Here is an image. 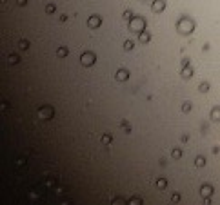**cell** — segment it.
Returning a JSON list of instances; mask_svg holds the SVG:
<instances>
[{
	"label": "cell",
	"mask_w": 220,
	"mask_h": 205,
	"mask_svg": "<svg viewBox=\"0 0 220 205\" xmlns=\"http://www.w3.org/2000/svg\"><path fill=\"white\" fill-rule=\"evenodd\" d=\"M177 33L178 35H184V36H187V35H191L195 29H196V22L191 18V16H187V15H182L178 20H177Z\"/></svg>",
	"instance_id": "6da1fadb"
},
{
	"label": "cell",
	"mask_w": 220,
	"mask_h": 205,
	"mask_svg": "<svg viewBox=\"0 0 220 205\" xmlns=\"http://www.w3.org/2000/svg\"><path fill=\"white\" fill-rule=\"evenodd\" d=\"M146 26H147V22H146V18L140 16V15H137L133 20L127 22V29H129L131 33H135V35H140L142 31H146Z\"/></svg>",
	"instance_id": "7a4b0ae2"
},
{
	"label": "cell",
	"mask_w": 220,
	"mask_h": 205,
	"mask_svg": "<svg viewBox=\"0 0 220 205\" xmlns=\"http://www.w3.org/2000/svg\"><path fill=\"white\" fill-rule=\"evenodd\" d=\"M36 115H38V118H40V120L48 122V120L55 118V107H53V105H42V107H38Z\"/></svg>",
	"instance_id": "3957f363"
},
{
	"label": "cell",
	"mask_w": 220,
	"mask_h": 205,
	"mask_svg": "<svg viewBox=\"0 0 220 205\" xmlns=\"http://www.w3.org/2000/svg\"><path fill=\"white\" fill-rule=\"evenodd\" d=\"M95 62H97V55L93 51H84L80 55V64L84 67H91V65H95Z\"/></svg>",
	"instance_id": "277c9868"
},
{
	"label": "cell",
	"mask_w": 220,
	"mask_h": 205,
	"mask_svg": "<svg viewBox=\"0 0 220 205\" xmlns=\"http://www.w3.org/2000/svg\"><path fill=\"white\" fill-rule=\"evenodd\" d=\"M100 26H102V16L100 15H93V16L87 18V27L89 29H98Z\"/></svg>",
	"instance_id": "5b68a950"
},
{
	"label": "cell",
	"mask_w": 220,
	"mask_h": 205,
	"mask_svg": "<svg viewBox=\"0 0 220 205\" xmlns=\"http://www.w3.org/2000/svg\"><path fill=\"white\" fill-rule=\"evenodd\" d=\"M166 6H167L166 0H153L151 2V11L153 13H162L166 9Z\"/></svg>",
	"instance_id": "8992f818"
},
{
	"label": "cell",
	"mask_w": 220,
	"mask_h": 205,
	"mask_svg": "<svg viewBox=\"0 0 220 205\" xmlns=\"http://www.w3.org/2000/svg\"><path fill=\"white\" fill-rule=\"evenodd\" d=\"M213 191H215V189H213L211 184H202V185H200V196H202V198H211V196H213Z\"/></svg>",
	"instance_id": "52a82bcc"
},
{
	"label": "cell",
	"mask_w": 220,
	"mask_h": 205,
	"mask_svg": "<svg viewBox=\"0 0 220 205\" xmlns=\"http://www.w3.org/2000/svg\"><path fill=\"white\" fill-rule=\"evenodd\" d=\"M115 78H117V82H127L129 80V71L126 69V67H120V69H117Z\"/></svg>",
	"instance_id": "ba28073f"
},
{
	"label": "cell",
	"mask_w": 220,
	"mask_h": 205,
	"mask_svg": "<svg viewBox=\"0 0 220 205\" xmlns=\"http://www.w3.org/2000/svg\"><path fill=\"white\" fill-rule=\"evenodd\" d=\"M209 118H211L213 122H220V105L211 107V111H209Z\"/></svg>",
	"instance_id": "9c48e42d"
},
{
	"label": "cell",
	"mask_w": 220,
	"mask_h": 205,
	"mask_svg": "<svg viewBox=\"0 0 220 205\" xmlns=\"http://www.w3.org/2000/svg\"><path fill=\"white\" fill-rule=\"evenodd\" d=\"M193 75H195V71L191 69L189 65H187V67H182V69H180V76H182L184 80H189V78H191Z\"/></svg>",
	"instance_id": "30bf717a"
},
{
	"label": "cell",
	"mask_w": 220,
	"mask_h": 205,
	"mask_svg": "<svg viewBox=\"0 0 220 205\" xmlns=\"http://www.w3.org/2000/svg\"><path fill=\"white\" fill-rule=\"evenodd\" d=\"M138 42H140V44H147V42H151V33H149V31H142V33L138 35Z\"/></svg>",
	"instance_id": "8fae6325"
},
{
	"label": "cell",
	"mask_w": 220,
	"mask_h": 205,
	"mask_svg": "<svg viewBox=\"0 0 220 205\" xmlns=\"http://www.w3.org/2000/svg\"><path fill=\"white\" fill-rule=\"evenodd\" d=\"M206 165V156H202V154H198L195 158V167H198V169H202Z\"/></svg>",
	"instance_id": "7c38bea8"
},
{
	"label": "cell",
	"mask_w": 220,
	"mask_h": 205,
	"mask_svg": "<svg viewBox=\"0 0 220 205\" xmlns=\"http://www.w3.org/2000/svg\"><path fill=\"white\" fill-rule=\"evenodd\" d=\"M68 55H69V49L65 47V45H62V47L56 49V56H58V58H65Z\"/></svg>",
	"instance_id": "4fadbf2b"
},
{
	"label": "cell",
	"mask_w": 220,
	"mask_h": 205,
	"mask_svg": "<svg viewBox=\"0 0 220 205\" xmlns=\"http://www.w3.org/2000/svg\"><path fill=\"white\" fill-rule=\"evenodd\" d=\"M155 184H157V187H158V189H166V187H167V178H164V176H158Z\"/></svg>",
	"instance_id": "5bb4252c"
},
{
	"label": "cell",
	"mask_w": 220,
	"mask_h": 205,
	"mask_svg": "<svg viewBox=\"0 0 220 205\" xmlns=\"http://www.w3.org/2000/svg\"><path fill=\"white\" fill-rule=\"evenodd\" d=\"M7 62H9V64H11V65H16V64H18V62H20V56H18V55H16V53H11V55H9V56H7Z\"/></svg>",
	"instance_id": "9a60e30c"
},
{
	"label": "cell",
	"mask_w": 220,
	"mask_h": 205,
	"mask_svg": "<svg viewBox=\"0 0 220 205\" xmlns=\"http://www.w3.org/2000/svg\"><path fill=\"white\" fill-rule=\"evenodd\" d=\"M171 156L175 158V160H180V158H182V149H180V147H175V149L171 151Z\"/></svg>",
	"instance_id": "2e32d148"
},
{
	"label": "cell",
	"mask_w": 220,
	"mask_h": 205,
	"mask_svg": "<svg viewBox=\"0 0 220 205\" xmlns=\"http://www.w3.org/2000/svg\"><path fill=\"white\" fill-rule=\"evenodd\" d=\"M211 89V85H209V82H200V85H198V91H200V93H207V91Z\"/></svg>",
	"instance_id": "e0dca14e"
},
{
	"label": "cell",
	"mask_w": 220,
	"mask_h": 205,
	"mask_svg": "<svg viewBox=\"0 0 220 205\" xmlns=\"http://www.w3.org/2000/svg\"><path fill=\"white\" fill-rule=\"evenodd\" d=\"M122 18L129 22V20H133V18H135V15H133V11H131V9H126V11L122 13Z\"/></svg>",
	"instance_id": "ac0fdd59"
},
{
	"label": "cell",
	"mask_w": 220,
	"mask_h": 205,
	"mask_svg": "<svg viewBox=\"0 0 220 205\" xmlns=\"http://www.w3.org/2000/svg\"><path fill=\"white\" fill-rule=\"evenodd\" d=\"M133 47H135V42L133 40H126L124 42V51H133Z\"/></svg>",
	"instance_id": "d6986e66"
},
{
	"label": "cell",
	"mask_w": 220,
	"mask_h": 205,
	"mask_svg": "<svg viewBox=\"0 0 220 205\" xmlns=\"http://www.w3.org/2000/svg\"><path fill=\"white\" fill-rule=\"evenodd\" d=\"M120 127L124 129V132H126V134H129V132H131V125H129V122H127V120H122V122H120Z\"/></svg>",
	"instance_id": "ffe728a7"
},
{
	"label": "cell",
	"mask_w": 220,
	"mask_h": 205,
	"mask_svg": "<svg viewBox=\"0 0 220 205\" xmlns=\"http://www.w3.org/2000/svg\"><path fill=\"white\" fill-rule=\"evenodd\" d=\"M127 203H129V205H142V198L133 196V198H129V200H127Z\"/></svg>",
	"instance_id": "44dd1931"
},
{
	"label": "cell",
	"mask_w": 220,
	"mask_h": 205,
	"mask_svg": "<svg viewBox=\"0 0 220 205\" xmlns=\"http://www.w3.org/2000/svg\"><path fill=\"white\" fill-rule=\"evenodd\" d=\"M18 47H20L22 51H28V49H29V42H28V40H20V42H18Z\"/></svg>",
	"instance_id": "7402d4cb"
},
{
	"label": "cell",
	"mask_w": 220,
	"mask_h": 205,
	"mask_svg": "<svg viewBox=\"0 0 220 205\" xmlns=\"http://www.w3.org/2000/svg\"><path fill=\"white\" fill-rule=\"evenodd\" d=\"M111 142H113V136H111V134H104V136H102V144H104V145H109Z\"/></svg>",
	"instance_id": "603a6c76"
},
{
	"label": "cell",
	"mask_w": 220,
	"mask_h": 205,
	"mask_svg": "<svg viewBox=\"0 0 220 205\" xmlns=\"http://www.w3.org/2000/svg\"><path fill=\"white\" fill-rule=\"evenodd\" d=\"M55 11H56V6H55V4H48V6H46V13H48V15H53Z\"/></svg>",
	"instance_id": "cb8c5ba5"
},
{
	"label": "cell",
	"mask_w": 220,
	"mask_h": 205,
	"mask_svg": "<svg viewBox=\"0 0 220 205\" xmlns=\"http://www.w3.org/2000/svg\"><path fill=\"white\" fill-rule=\"evenodd\" d=\"M191 107H193V105H191V102H184V104H182V112H189V111H191Z\"/></svg>",
	"instance_id": "d4e9b609"
},
{
	"label": "cell",
	"mask_w": 220,
	"mask_h": 205,
	"mask_svg": "<svg viewBox=\"0 0 220 205\" xmlns=\"http://www.w3.org/2000/svg\"><path fill=\"white\" fill-rule=\"evenodd\" d=\"M187 65H189V58H187V56H184V58H182V62H180V69H182V67H187Z\"/></svg>",
	"instance_id": "484cf974"
},
{
	"label": "cell",
	"mask_w": 220,
	"mask_h": 205,
	"mask_svg": "<svg viewBox=\"0 0 220 205\" xmlns=\"http://www.w3.org/2000/svg\"><path fill=\"white\" fill-rule=\"evenodd\" d=\"M118 203H127V201H126L124 198H115V200H113V205H118Z\"/></svg>",
	"instance_id": "4316f807"
},
{
	"label": "cell",
	"mask_w": 220,
	"mask_h": 205,
	"mask_svg": "<svg viewBox=\"0 0 220 205\" xmlns=\"http://www.w3.org/2000/svg\"><path fill=\"white\" fill-rule=\"evenodd\" d=\"M171 201H173V203L180 201V194H173V196H171Z\"/></svg>",
	"instance_id": "83f0119b"
},
{
	"label": "cell",
	"mask_w": 220,
	"mask_h": 205,
	"mask_svg": "<svg viewBox=\"0 0 220 205\" xmlns=\"http://www.w3.org/2000/svg\"><path fill=\"white\" fill-rule=\"evenodd\" d=\"M16 4H18L20 7H24V6L28 4V0H16Z\"/></svg>",
	"instance_id": "f1b7e54d"
},
{
	"label": "cell",
	"mask_w": 220,
	"mask_h": 205,
	"mask_svg": "<svg viewBox=\"0 0 220 205\" xmlns=\"http://www.w3.org/2000/svg\"><path fill=\"white\" fill-rule=\"evenodd\" d=\"M166 164H167V162H166V158H160V160H158V165H160V167H164Z\"/></svg>",
	"instance_id": "f546056e"
},
{
	"label": "cell",
	"mask_w": 220,
	"mask_h": 205,
	"mask_svg": "<svg viewBox=\"0 0 220 205\" xmlns=\"http://www.w3.org/2000/svg\"><path fill=\"white\" fill-rule=\"evenodd\" d=\"M180 142H182V144L187 142V134H182V136H180Z\"/></svg>",
	"instance_id": "4dcf8cb0"
},
{
	"label": "cell",
	"mask_w": 220,
	"mask_h": 205,
	"mask_svg": "<svg viewBox=\"0 0 220 205\" xmlns=\"http://www.w3.org/2000/svg\"><path fill=\"white\" fill-rule=\"evenodd\" d=\"M207 132V124H202V134H206Z\"/></svg>",
	"instance_id": "1f68e13d"
},
{
	"label": "cell",
	"mask_w": 220,
	"mask_h": 205,
	"mask_svg": "<svg viewBox=\"0 0 220 205\" xmlns=\"http://www.w3.org/2000/svg\"><path fill=\"white\" fill-rule=\"evenodd\" d=\"M204 205H211V198H204Z\"/></svg>",
	"instance_id": "d6a6232c"
},
{
	"label": "cell",
	"mask_w": 220,
	"mask_h": 205,
	"mask_svg": "<svg viewBox=\"0 0 220 205\" xmlns=\"http://www.w3.org/2000/svg\"><path fill=\"white\" fill-rule=\"evenodd\" d=\"M209 47H211V45H209V44H204V47H202V51H209Z\"/></svg>",
	"instance_id": "836d02e7"
}]
</instances>
